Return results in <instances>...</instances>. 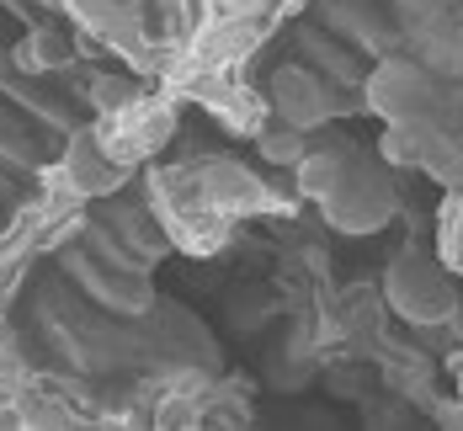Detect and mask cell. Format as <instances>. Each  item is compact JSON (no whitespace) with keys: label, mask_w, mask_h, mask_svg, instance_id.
Wrapping results in <instances>:
<instances>
[{"label":"cell","mask_w":463,"mask_h":431,"mask_svg":"<svg viewBox=\"0 0 463 431\" xmlns=\"http://www.w3.org/2000/svg\"><path fill=\"white\" fill-rule=\"evenodd\" d=\"M383 293H389V304L411 325H448L458 314V293L448 287V277L431 261H420V256H400L389 267V277H383Z\"/></svg>","instance_id":"1"},{"label":"cell","mask_w":463,"mask_h":431,"mask_svg":"<svg viewBox=\"0 0 463 431\" xmlns=\"http://www.w3.org/2000/svg\"><path fill=\"white\" fill-rule=\"evenodd\" d=\"M389 213H394L389 182H383L378 171H363V165H352L346 182L325 197V219H330L341 235H368V230H378Z\"/></svg>","instance_id":"2"},{"label":"cell","mask_w":463,"mask_h":431,"mask_svg":"<svg viewBox=\"0 0 463 431\" xmlns=\"http://www.w3.org/2000/svg\"><path fill=\"white\" fill-rule=\"evenodd\" d=\"M197 171V192H203V202L208 208H219L224 219H240V213H261V208H272V192L261 176H250L240 160H203V165H192Z\"/></svg>","instance_id":"3"},{"label":"cell","mask_w":463,"mask_h":431,"mask_svg":"<svg viewBox=\"0 0 463 431\" xmlns=\"http://www.w3.org/2000/svg\"><path fill=\"white\" fill-rule=\"evenodd\" d=\"M64 187L75 192V197H107V192L123 187V176H128V165L107 149L101 139V128H86V134H75L70 149H64Z\"/></svg>","instance_id":"4"},{"label":"cell","mask_w":463,"mask_h":431,"mask_svg":"<svg viewBox=\"0 0 463 431\" xmlns=\"http://www.w3.org/2000/svg\"><path fill=\"white\" fill-rule=\"evenodd\" d=\"M368 101L389 123H416V117H431V107H437L426 75H420L416 64H405V59L378 64V75L368 80Z\"/></svg>","instance_id":"5"},{"label":"cell","mask_w":463,"mask_h":431,"mask_svg":"<svg viewBox=\"0 0 463 431\" xmlns=\"http://www.w3.org/2000/svg\"><path fill=\"white\" fill-rule=\"evenodd\" d=\"M272 112L293 128H320L330 117V86L304 64H282L272 75Z\"/></svg>","instance_id":"6"},{"label":"cell","mask_w":463,"mask_h":431,"mask_svg":"<svg viewBox=\"0 0 463 431\" xmlns=\"http://www.w3.org/2000/svg\"><path fill=\"white\" fill-rule=\"evenodd\" d=\"M11 53H16V70H22V75H53V70H64V64L75 59V43H70V33H59V27H33Z\"/></svg>","instance_id":"7"},{"label":"cell","mask_w":463,"mask_h":431,"mask_svg":"<svg viewBox=\"0 0 463 431\" xmlns=\"http://www.w3.org/2000/svg\"><path fill=\"white\" fill-rule=\"evenodd\" d=\"M293 171H298V192H304V197H320V202H325L330 192L346 182L352 160H346V149H335V144H330V149H309Z\"/></svg>","instance_id":"8"},{"label":"cell","mask_w":463,"mask_h":431,"mask_svg":"<svg viewBox=\"0 0 463 431\" xmlns=\"http://www.w3.org/2000/svg\"><path fill=\"white\" fill-rule=\"evenodd\" d=\"M86 101H91L96 117H118V112H128V107L139 101V86H134L128 75H91Z\"/></svg>","instance_id":"9"},{"label":"cell","mask_w":463,"mask_h":431,"mask_svg":"<svg viewBox=\"0 0 463 431\" xmlns=\"http://www.w3.org/2000/svg\"><path fill=\"white\" fill-rule=\"evenodd\" d=\"M309 128H293V123H267L261 134H256V144H261V160H272V165H298L304 155H309V139H304Z\"/></svg>","instance_id":"10"},{"label":"cell","mask_w":463,"mask_h":431,"mask_svg":"<svg viewBox=\"0 0 463 431\" xmlns=\"http://www.w3.org/2000/svg\"><path fill=\"white\" fill-rule=\"evenodd\" d=\"M442 261L463 272V213L448 202V213H442Z\"/></svg>","instance_id":"11"},{"label":"cell","mask_w":463,"mask_h":431,"mask_svg":"<svg viewBox=\"0 0 463 431\" xmlns=\"http://www.w3.org/2000/svg\"><path fill=\"white\" fill-rule=\"evenodd\" d=\"M304 48H309V53L320 59V64L330 70V75H335V80H357V70H352V59H346V53H341L335 43H325V38H315V33H309V38H304Z\"/></svg>","instance_id":"12"},{"label":"cell","mask_w":463,"mask_h":431,"mask_svg":"<svg viewBox=\"0 0 463 431\" xmlns=\"http://www.w3.org/2000/svg\"><path fill=\"white\" fill-rule=\"evenodd\" d=\"M27 149V139H22V123L0 107V155H22Z\"/></svg>","instance_id":"13"},{"label":"cell","mask_w":463,"mask_h":431,"mask_svg":"<svg viewBox=\"0 0 463 431\" xmlns=\"http://www.w3.org/2000/svg\"><path fill=\"white\" fill-rule=\"evenodd\" d=\"M437 421L442 426H463V405H437Z\"/></svg>","instance_id":"14"},{"label":"cell","mask_w":463,"mask_h":431,"mask_svg":"<svg viewBox=\"0 0 463 431\" xmlns=\"http://www.w3.org/2000/svg\"><path fill=\"white\" fill-rule=\"evenodd\" d=\"M22 70H16V53L11 48H0V80H16Z\"/></svg>","instance_id":"15"},{"label":"cell","mask_w":463,"mask_h":431,"mask_svg":"<svg viewBox=\"0 0 463 431\" xmlns=\"http://www.w3.org/2000/svg\"><path fill=\"white\" fill-rule=\"evenodd\" d=\"M453 208H458V213H463V187H458V197H453Z\"/></svg>","instance_id":"16"}]
</instances>
